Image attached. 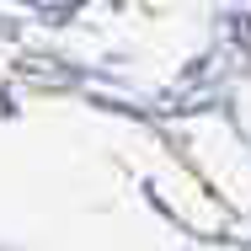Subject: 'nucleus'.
Returning <instances> with one entry per match:
<instances>
[]
</instances>
